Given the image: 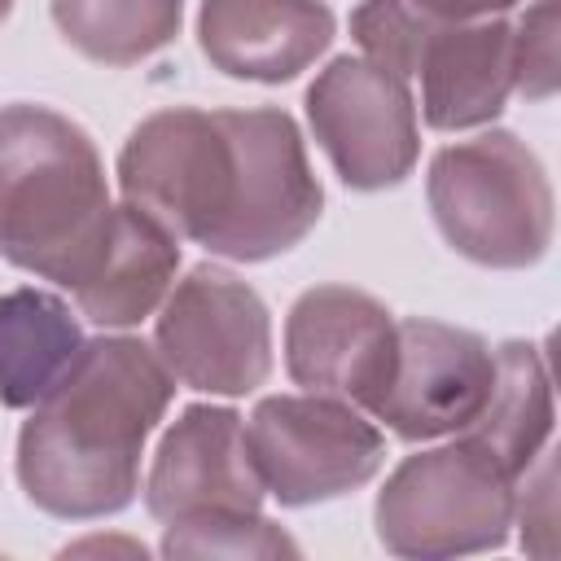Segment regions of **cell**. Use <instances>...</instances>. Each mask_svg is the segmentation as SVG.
<instances>
[{"label": "cell", "mask_w": 561, "mask_h": 561, "mask_svg": "<svg viewBox=\"0 0 561 561\" xmlns=\"http://www.w3.org/2000/svg\"><path fill=\"white\" fill-rule=\"evenodd\" d=\"M127 202L232 263L294 250L324 210L298 123L276 110H158L118 153Z\"/></svg>", "instance_id": "obj_1"}, {"label": "cell", "mask_w": 561, "mask_h": 561, "mask_svg": "<svg viewBox=\"0 0 561 561\" xmlns=\"http://www.w3.org/2000/svg\"><path fill=\"white\" fill-rule=\"evenodd\" d=\"M175 399V377L140 337H83L61 381L18 434V482L66 522L123 513L140 491V456Z\"/></svg>", "instance_id": "obj_2"}, {"label": "cell", "mask_w": 561, "mask_h": 561, "mask_svg": "<svg viewBox=\"0 0 561 561\" xmlns=\"http://www.w3.org/2000/svg\"><path fill=\"white\" fill-rule=\"evenodd\" d=\"M105 162L92 136L48 105H0V254L75 289L110 224Z\"/></svg>", "instance_id": "obj_3"}, {"label": "cell", "mask_w": 561, "mask_h": 561, "mask_svg": "<svg viewBox=\"0 0 561 561\" xmlns=\"http://www.w3.org/2000/svg\"><path fill=\"white\" fill-rule=\"evenodd\" d=\"M430 215L443 241L478 267L517 272L552 245V184L526 140L491 127L434 153L425 175Z\"/></svg>", "instance_id": "obj_4"}, {"label": "cell", "mask_w": 561, "mask_h": 561, "mask_svg": "<svg viewBox=\"0 0 561 561\" xmlns=\"http://www.w3.org/2000/svg\"><path fill=\"white\" fill-rule=\"evenodd\" d=\"M517 482L460 434L394 465L377 491V539L394 557H465L508 543Z\"/></svg>", "instance_id": "obj_5"}, {"label": "cell", "mask_w": 561, "mask_h": 561, "mask_svg": "<svg viewBox=\"0 0 561 561\" xmlns=\"http://www.w3.org/2000/svg\"><path fill=\"white\" fill-rule=\"evenodd\" d=\"M245 447L263 491L285 508H311L359 491L386 460L368 412L337 394H267L245 421Z\"/></svg>", "instance_id": "obj_6"}, {"label": "cell", "mask_w": 561, "mask_h": 561, "mask_svg": "<svg viewBox=\"0 0 561 561\" xmlns=\"http://www.w3.org/2000/svg\"><path fill=\"white\" fill-rule=\"evenodd\" d=\"M153 351L188 390L224 399L254 394L272 377L267 302L237 272L197 263L162 298Z\"/></svg>", "instance_id": "obj_7"}, {"label": "cell", "mask_w": 561, "mask_h": 561, "mask_svg": "<svg viewBox=\"0 0 561 561\" xmlns=\"http://www.w3.org/2000/svg\"><path fill=\"white\" fill-rule=\"evenodd\" d=\"M307 123L346 188H394L416 167L421 136L412 88L368 57L346 53L316 75L307 88Z\"/></svg>", "instance_id": "obj_8"}, {"label": "cell", "mask_w": 561, "mask_h": 561, "mask_svg": "<svg viewBox=\"0 0 561 561\" xmlns=\"http://www.w3.org/2000/svg\"><path fill=\"white\" fill-rule=\"evenodd\" d=\"M399 346L386 302L351 285H316L285 316V373L316 394H337L373 416Z\"/></svg>", "instance_id": "obj_9"}, {"label": "cell", "mask_w": 561, "mask_h": 561, "mask_svg": "<svg viewBox=\"0 0 561 561\" xmlns=\"http://www.w3.org/2000/svg\"><path fill=\"white\" fill-rule=\"evenodd\" d=\"M495 386V351L456 324L443 320H399V346L390 381L373 408V421H386L403 443L456 438L473 425Z\"/></svg>", "instance_id": "obj_10"}, {"label": "cell", "mask_w": 561, "mask_h": 561, "mask_svg": "<svg viewBox=\"0 0 561 561\" xmlns=\"http://www.w3.org/2000/svg\"><path fill=\"white\" fill-rule=\"evenodd\" d=\"M263 495L245 447V421L215 403H188L167 425L145 478V508L162 526L206 513H259Z\"/></svg>", "instance_id": "obj_11"}, {"label": "cell", "mask_w": 561, "mask_h": 561, "mask_svg": "<svg viewBox=\"0 0 561 561\" xmlns=\"http://www.w3.org/2000/svg\"><path fill=\"white\" fill-rule=\"evenodd\" d=\"M337 35L324 0H202L197 44L215 70L250 83L298 79Z\"/></svg>", "instance_id": "obj_12"}, {"label": "cell", "mask_w": 561, "mask_h": 561, "mask_svg": "<svg viewBox=\"0 0 561 561\" xmlns=\"http://www.w3.org/2000/svg\"><path fill=\"white\" fill-rule=\"evenodd\" d=\"M421 114L434 131H465L486 127L504 114L508 96L517 92L513 75V22L504 13L438 26L421 57Z\"/></svg>", "instance_id": "obj_13"}, {"label": "cell", "mask_w": 561, "mask_h": 561, "mask_svg": "<svg viewBox=\"0 0 561 561\" xmlns=\"http://www.w3.org/2000/svg\"><path fill=\"white\" fill-rule=\"evenodd\" d=\"M180 272V237L136 202L110 206L105 237L70 289L79 311L101 329H131L162 307Z\"/></svg>", "instance_id": "obj_14"}, {"label": "cell", "mask_w": 561, "mask_h": 561, "mask_svg": "<svg viewBox=\"0 0 561 561\" xmlns=\"http://www.w3.org/2000/svg\"><path fill=\"white\" fill-rule=\"evenodd\" d=\"M460 438L486 451L513 482L543 456L552 438V381L535 342L513 337L495 346V386Z\"/></svg>", "instance_id": "obj_15"}, {"label": "cell", "mask_w": 561, "mask_h": 561, "mask_svg": "<svg viewBox=\"0 0 561 561\" xmlns=\"http://www.w3.org/2000/svg\"><path fill=\"white\" fill-rule=\"evenodd\" d=\"M83 346L79 320L48 289L0 294V403L35 408Z\"/></svg>", "instance_id": "obj_16"}, {"label": "cell", "mask_w": 561, "mask_h": 561, "mask_svg": "<svg viewBox=\"0 0 561 561\" xmlns=\"http://www.w3.org/2000/svg\"><path fill=\"white\" fill-rule=\"evenodd\" d=\"M53 22L88 61L136 66L180 35L184 0H53Z\"/></svg>", "instance_id": "obj_17"}, {"label": "cell", "mask_w": 561, "mask_h": 561, "mask_svg": "<svg viewBox=\"0 0 561 561\" xmlns=\"http://www.w3.org/2000/svg\"><path fill=\"white\" fill-rule=\"evenodd\" d=\"M162 557H298V543L263 513H206L167 526Z\"/></svg>", "instance_id": "obj_18"}, {"label": "cell", "mask_w": 561, "mask_h": 561, "mask_svg": "<svg viewBox=\"0 0 561 561\" xmlns=\"http://www.w3.org/2000/svg\"><path fill=\"white\" fill-rule=\"evenodd\" d=\"M513 75L526 101H548L557 92V4L535 0L513 22Z\"/></svg>", "instance_id": "obj_19"}, {"label": "cell", "mask_w": 561, "mask_h": 561, "mask_svg": "<svg viewBox=\"0 0 561 561\" xmlns=\"http://www.w3.org/2000/svg\"><path fill=\"white\" fill-rule=\"evenodd\" d=\"M416 22H425L430 31L438 26H456V22H478V18H495L508 13L517 0H399Z\"/></svg>", "instance_id": "obj_20"}, {"label": "cell", "mask_w": 561, "mask_h": 561, "mask_svg": "<svg viewBox=\"0 0 561 561\" xmlns=\"http://www.w3.org/2000/svg\"><path fill=\"white\" fill-rule=\"evenodd\" d=\"M9 13H13V0H0V22H4Z\"/></svg>", "instance_id": "obj_21"}]
</instances>
